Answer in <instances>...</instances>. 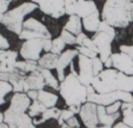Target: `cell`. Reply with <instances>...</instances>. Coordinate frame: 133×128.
Listing matches in <instances>:
<instances>
[{
  "instance_id": "1",
  "label": "cell",
  "mask_w": 133,
  "mask_h": 128,
  "mask_svg": "<svg viewBox=\"0 0 133 128\" xmlns=\"http://www.w3.org/2000/svg\"><path fill=\"white\" fill-rule=\"evenodd\" d=\"M92 86L97 93H110L114 90L133 92V75H126L116 68H105L92 81Z\"/></svg>"
},
{
  "instance_id": "2",
  "label": "cell",
  "mask_w": 133,
  "mask_h": 128,
  "mask_svg": "<svg viewBox=\"0 0 133 128\" xmlns=\"http://www.w3.org/2000/svg\"><path fill=\"white\" fill-rule=\"evenodd\" d=\"M133 0H106L100 14L105 20L116 28H126L132 23Z\"/></svg>"
},
{
  "instance_id": "3",
  "label": "cell",
  "mask_w": 133,
  "mask_h": 128,
  "mask_svg": "<svg viewBox=\"0 0 133 128\" xmlns=\"http://www.w3.org/2000/svg\"><path fill=\"white\" fill-rule=\"evenodd\" d=\"M70 68L71 72L60 82L59 93L68 107L83 106L85 102H87V88L78 79V73L75 72L73 62L71 63Z\"/></svg>"
},
{
  "instance_id": "4",
  "label": "cell",
  "mask_w": 133,
  "mask_h": 128,
  "mask_svg": "<svg viewBox=\"0 0 133 128\" xmlns=\"http://www.w3.org/2000/svg\"><path fill=\"white\" fill-rule=\"evenodd\" d=\"M37 8H39L38 4L33 1H26L17 7L8 10L3 17L0 18V24L4 25L8 31L19 35L23 31L25 17L34 12Z\"/></svg>"
},
{
  "instance_id": "5",
  "label": "cell",
  "mask_w": 133,
  "mask_h": 128,
  "mask_svg": "<svg viewBox=\"0 0 133 128\" xmlns=\"http://www.w3.org/2000/svg\"><path fill=\"white\" fill-rule=\"evenodd\" d=\"M88 102H93L98 106H110L112 103L117 102V101H121V102H132L133 95L132 93L128 92H123V90H114V92H110V93H93L87 95Z\"/></svg>"
},
{
  "instance_id": "6",
  "label": "cell",
  "mask_w": 133,
  "mask_h": 128,
  "mask_svg": "<svg viewBox=\"0 0 133 128\" xmlns=\"http://www.w3.org/2000/svg\"><path fill=\"white\" fill-rule=\"evenodd\" d=\"M5 123L10 126V128H35L37 126L33 122V118H31L25 112H17L11 108H7L4 113Z\"/></svg>"
},
{
  "instance_id": "7",
  "label": "cell",
  "mask_w": 133,
  "mask_h": 128,
  "mask_svg": "<svg viewBox=\"0 0 133 128\" xmlns=\"http://www.w3.org/2000/svg\"><path fill=\"white\" fill-rule=\"evenodd\" d=\"M44 51V39H30L25 40L20 47V56L24 60L38 61L41 58Z\"/></svg>"
},
{
  "instance_id": "8",
  "label": "cell",
  "mask_w": 133,
  "mask_h": 128,
  "mask_svg": "<svg viewBox=\"0 0 133 128\" xmlns=\"http://www.w3.org/2000/svg\"><path fill=\"white\" fill-rule=\"evenodd\" d=\"M92 39L98 48V56L105 63L112 55V42L114 38L105 32H97Z\"/></svg>"
},
{
  "instance_id": "9",
  "label": "cell",
  "mask_w": 133,
  "mask_h": 128,
  "mask_svg": "<svg viewBox=\"0 0 133 128\" xmlns=\"http://www.w3.org/2000/svg\"><path fill=\"white\" fill-rule=\"evenodd\" d=\"M79 116L86 128H97L100 125L98 118V105L93 102L87 101L84 103L80 108Z\"/></svg>"
},
{
  "instance_id": "10",
  "label": "cell",
  "mask_w": 133,
  "mask_h": 128,
  "mask_svg": "<svg viewBox=\"0 0 133 128\" xmlns=\"http://www.w3.org/2000/svg\"><path fill=\"white\" fill-rule=\"evenodd\" d=\"M39 10L53 19H60L65 12V0H39Z\"/></svg>"
},
{
  "instance_id": "11",
  "label": "cell",
  "mask_w": 133,
  "mask_h": 128,
  "mask_svg": "<svg viewBox=\"0 0 133 128\" xmlns=\"http://www.w3.org/2000/svg\"><path fill=\"white\" fill-rule=\"evenodd\" d=\"M79 55V51L75 48H68V49H65L60 55H59V59H58V65H57V78L58 80L63 81L64 79L66 78V74H65V70L67 67H70L71 63L73 62L75 58H78Z\"/></svg>"
},
{
  "instance_id": "12",
  "label": "cell",
  "mask_w": 133,
  "mask_h": 128,
  "mask_svg": "<svg viewBox=\"0 0 133 128\" xmlns=\"http://www.w3.org/2000/svg\"><path fill=\"white\" fill-rule=\"evenodd\" d=\"M78 66H79L78 79L80 80V82L84 86L92 85V81L94 79V73H93V67H92V59L79 54Z\"/></svg>"
},
{
  "instance_id": "13",
  "label": "cell",
  "mask_w": 133,
  "mask_h": 128,
  "mask_svg": "<svg viewBox=\"0 0 133 128\" xmlns=\"http://www.w3.org/2000/svg\"><path fill=\"white\" fill-rule=\"evenodd\" d=\"M111 59L113 68L126 75H133V59L128 54L119 51L117 53H112Z\"/></svg>"
},
{
  "instance_id": "14",
  "label": "cell",
  "mask_w": 133,
  "mask_h": 128,
  "mask_svg": "<svg viewBox=\"0 0 133 128\" xmlns=\"http://www.w3.org/2000/svg\"><path fill=\"white\" fill-rule=\"evenodd\" d=\"M28 74L24 73L20 69H15L10 73H1L0 72V80L8 81L13 86V92L14 93H25L24 92V82Z\"/></svg>"
},
{
  "instance_id": "15",
  "label": "cell",
  "mask_w": 133,
  "mask_h": 128,
  "mask_svg": "<svg viewBox=\"0 0 133 128\" xmlns=\"http://www.w3.org/2000/svg\"><path fill=\"white\" fill-rule=\"evenodd\" d=\"M31 103H32V100L28 98L26 93H14L11 98L8 108L17 112H25L26 113L30 108Z\"/></svg>"
},
{
  "instance_id": "16",
  "label": "cell",
  "mask_w": 133,
  "mask_h": 128,
  "mask_svg": "<svg viewBox=\"0 0 133 128\" xmlns=\"http://www.w3.org/2000/svg\"><path fill=\"white\" fill-rule=\"evenodd\" d=\"M23 28L37 33V34H39L43 39H51V33H50V31H48L47 26L44 25L41 21L34 19V18H28L27 20L24 21Z\"/></svg>"
},
{
  "instance_id": "17",
  "label": "cell",
  "mask_w": 133,
  "mask_h": 128,
  "mask_svg": "<svg viewBox=\"0 0 133 128\" xmlns=\"http://www.w3.org/2000/svg\"><path fill=\"white\" fill-rule=\"evenodd\" d=\"M45 80H44V76L41 74L40 69L37 70L34 73H31L26 76L25 82H24V92H27L31 89H35V90H41L45 87Z\"/></svg>"
},
{
  "instance_id": "18",
  "label": "cell",
  "mask_w": 133,
  "mask_h": 128,
  "mask_svg": "<svg viewBox=\"0 0 133 128\" xmlns=\"http://www.w3.org/2000/svg\"><path fill=\"white\" fill-rule=\"evenodd\" d=\"M98 10L97 4L94 3V0H80L77 6V11H75V15L83 18H86L88 15L96 13Z\"/></svg>"
},
{
  "instance_id": "19",
  "label": "cell",
  "mask_w": 133,
  "mask_h": 128,
  "mask_svg": "<svg viewBox=\"0 0 133 128\" xmlns=\"http://www.w3.org/2000/svg\"><path fill=\"white\" fill-rule=\"evenodd\" d=\"M101 23V14L99 11H97L96 13L88 15L86 18H83V27L85 28V31L90 33H97L99 30V26Z\"/></svg>"
},
{
  "instance_id": "20",
  "label": "cell",
  "mask_w": 133,
  "mask_h": 128,
  "mask_svg": "<svg viewBox=\"0 0 133 128\" xmlns=\"http://www.w3.org/2000/svg\"><path fill=\"white\" fill-rule=\"evenodd\" d=\"M98 118H99V123L100 125L113 127L116 121L120 118V112L114 114H108L105 106H98Z\"/></svg>"
},
{
  "instance_id": "21",
  "label": "cell",
  "mask_w": 133,
  "mask_h": 128,
  "mask_svg": "<svg viewBox=\"0 0 133 128\" xmlns=\"http://www.w3.org/2000/svg\"><path fill=\"white\" fill-rule=\"evenodd\" d=\"M58 59L59 55L54 54V53L50 52V53H45L44 55H41V58L38 60V65L39 67L43 69H55L57 65H58Z\"/></svg>"
},
{
  "instance_id": "22",
  "label": "cell",
  "mask_w": 133,
  "mask_h": 128,
  "mask_svg": "<svg viewBox=\"0 0 133 128\" xmlns=\"http://www.w3.org/2000/svg\"><path fill=\"white\" fill-rule=\"evenodd\" d=\"M83 19L78 15H70L67 23L64 26V30L73 33L74 35H78L79 33L83 32Z\"/></svg>"
},
{
  "instance_id": "23",
  "label": "cell",
  "mask_w": 133,
  "mask_h": 128,
  "mask_svg": "<svg viewBox=\"0 0 133 128\" xmlns=\"http://www.w3.org/2000/svg\"><path fill=\"white\" fill-rule=\"evenodd\" d=\"M38 100L40 101L46 108H53L58 103L59 96L54 93L48 92V90L41 89L39 90V94H38Z\"/></svg>"
},
{
  "instance_id": "24",
  "label": "cell",
  "mask_w": 133,
  "mask_h": 128,
  "mask_svg": "<svg viewBox=\"0 0 133 128\" xmlns=\"http://www.w3.org/2000/svg\"><path fill=\"white\" fill-rule=\"evenodd\" d=\"M60 113H61V111L58 109L57 107L47 108L39 118H35V120H33V122H34L35 126H38V125H41V123L46 122L48 120H58Z\"/></svg>"
},
{
  "instance_id": "25",
  "label": "cell",
  "mask_w": 133,
  "mask_h": 128,
  "mask_svg": "<svg viewBox=\"0 0 133 128\" xmlns=\"http://www.w3.org/2000/svg\"><path fill=\"white\" fill-rule=\"evenodd\" d=\"M120 112L123 114V122L128 127L133 128V103L132 102H123L121 103Z\"/></svg>"
},
{
  "instance_id": "26",
  "label": "cell",
  "mask_w": 133,
  "mask_h": 128,
  "mask_svg": "<svg viewBox=\"0 0 133 128\" xmlns=\"http://www.w3.org/2000/svg\"><path fill=\"white\" fill-rule=\"evenodd\" d=\"M40 72L44 76V80H45V85L51 87L52 89H55V90H59V87H60V81L58 80L57 76H54L52 74L50 69H43L40 68Z\"/></svg>"
},
{
  "instance_id": "27",
  "label": "cell",
  "mask_w": 133,
  "mask_h": 128,
  "mask_svg": "<svg viewBox=\"0 0 133 128\" xmlns=\"http://www.w3.org/2000/svg\"><path fill=\"white\" fill-rule=\"evenodd\" d=\"M17 68L23 70V72L26 73V74H31V73H34V72L40 69L39 65H38V61H32V60L17 61Z\"/></svg>"
},
{
  "instance_id": "28",
  "label": "cell",
  "mask_w": 133,
  "mask_h": 128,
  "mask_svg": "<svg viewBox=\"0 0 133 128\" xmlns=\"http://www.w3.org/2000/svg\"><path fill=\"white\" fill-rule=\"evenodd\" d=\"M46 109H47V108H46L45 106L40 102V101L34 100V101H32L30 108H28V115H30L31 118H33V119L39 118V116H40L41 114L46 111Z\"/></svg>"
},
{
  "instance_id": "29",
  "label": "cell",
  "mask_w": 133,
  "mask_h": 128,
  "mask_svg": "<svg viewBox=\"0 0 133 128\" xmlns=\"http://www.w3.org/2000/svg\"><path fill=\"white\" fill-rule=\"evenodd\" d=\"M13 92V86L8 81L0 80V106L6 102V96Z\"/></svg>"
},
{
  "instance_id": "30",
  "label": "cell",
  "mask_w": 133,
  "mask_h": 128,
  "mask_svg": "<svg viewBox=\"0 0 133 128\" xmlns=\"http://www.w3.org/2000/svg\"><path fill=\"white\" fill-rule=\"evenodd\" d=\"M19 53L17 51L6 49L0 54V62H17Z\"/></svg>"
},
{
  "instance_id": "31",
  "label": "cell",
  "mask_w": 133,
  "mask_h": 128,
  "mask_svg": "<svg viewBox=\"0 0 133 128\" xmlns=\"http://www.w3.org/2000/svg\"><path fill=\"white\" fill-rule=\"evenodd\" d=\"M65 47H66V44L60 37L52 39V51H51L52 53L57 54V55H60L61 53L65 51Z\"/></svg>"
},
{
  "instance_id": "32",
  "label": "cell",
  "mask_w": 133,
  "mask_h": 128,
  "mask_svg": "<svg viewBox=\"0 0 133 128\" xmlns=\"http://www.w3.org/2000/svg\"><path fill=\"white\" fill-rule=\"evenodd\" d=\"M59 37H60V38L65 41L66 45H71V46L75 45V41H77V35H74L73 33L68 32V31H66V30H64V28H63Z\"/></svg>"
},
{
  "instance_id": "33",
  "label": "cell",
  "mask_w": 133,
  "mask_h": 128,
  "mask_svg": "<svg viewBox=\"0 0 133 128\" xmlns=\"http://www.w3.org/2000/svg\"><path fill=\"white\" fill-rule=\"evenodd\" d=\"M79 1H80V0H65V12L68 17L75 14L77 6H78Z\"/></svg>"
},
{
  "instance_id": "34",
  "label": "cell",
  "mask_w": 133,
  "mask_h": 128,
  "mask_svg": "<svg viewBox=\"0 0 133 128\" xmlns=\"http://www.w3.org/2000/svg\"><path fill=\"white\" fill-rule=\"evenodd\" d=\"M98 32H105V33H107V34H110L112 38H116V34H117L116 33V27L111 26L110 24L106 23L105 20H101Z\"/></svg>"
},
{
  "instance_id": "35",
  "label": "cell",
  "mask_w": 133,
  "mask_h": 128,
  "mask_svg": "<svg viewBox=\"0 0 133 128\" xmlns=\"http://www.w3.org/2000/svg\"><path fill=\"white\" fill-rule=\"evenodd\" d=\"M92 67H93V73H94V76H97L100 72H103L105 69V65L104 62L100 60L99 56H96V58L92 59Z\"/></svg>"
},
{
  "instance_id": "36",
  "label": "cell",
  "mask_w": 133,
  "mask_h": 128,
  "mask_svg": "<svg viewBox=\"0 0 133 128\" xmlns=\"http://www.w3.org/2000/svg\"><path fill=\"white\" fill-rule=\"evenodd\" d=\"M75 114L73 113L72 111H71V109H63V111H61V113H60V115H59V118H58V125L59 126H63L64 123L66 122V121L68 120V119H71L72 118V116H74Z\"/></svg>"
},
{
  "instance_id": "37",
  "label": "cell",
  "mask_w": 133,
  "mask_h": 128,
  "mask_svg": "<svg viewBox=\"0 0 133 128\" xmlns=\"http://www.w3.org/2000/svg\"><path fill=\"white\" fill-rule=\"evenodd\" d=\"M77 49L79 51V54L85 55L90 59H93V58H96V56H98V53L90 49V48H87V47H85V46H77Z\"/></svg>"
},
{
  "instance_id": "38",
  "label": "cell",
  "mask_w": 133,
  "mask_h": 128,
  "mask_svg": "<svg viewBox=\"0 0 133 128\" xmlns=\"http://www.w3.org/2000/svg\"><path fill=\"white\" fill-rule=\"evenodd\" d=\"M63 127H65V128H80V122H79L78 118L74 115L71 119H68V120L63 125Z\"/></svg>"
},
{
  "instance_id": "39",
  "label": "cell",
  "mask_w": 133,
  "mask_h": 128,
  "mask_svg": "<svg viewBox=\"0 0 133 128\" xmlns=\"http://www.w3.org/2000/svg\"><path fill=\"white\" fill-rule=\"evenodd\" d=\"M121 101H117V102L112 103V105L110 106H106V111H107L108 114H114V113H118L119 111H120L121 108Z\"/></svg>"
},
{
  "instance_id": "40",
  "label": "cell",
  "mask_w": 133,
  "mask_h": 128,
  "mask_svg": "<svg viewBox=\"0 0 133 128\" xmlns=\"http://www.w3.org/2000/svg\"><path fill=\"white\" fill-rule=\"evenodd\" d=\"M81 46H85V47H87V48H90V49H92V51H94V52L98 53V48H97V46H96V44H94V41H93V39L88 38V37L84 40V42H83Z\"/></svg>"
},
{
  "instance_id": "41",
  "label": "cell",
  "mask_w": 133,
  "mask_h": 128,
  "mask_svg": "<svg viewBox=\"0 0 133 128\" xmlns=\"http://www.w3.org/2000/svg\"><path fill=\"white\" fill-rule=\"evenodd\" d=\"M119 51L128 54V55L133 59V46L132 45H121L120 47H119Z\"/></svg>"
},
{
  "instance_id": "42",
  "label": "cell",
  "mask_w": 133,
  "mask_h": 128,
  "mask_svg": "<svg viewBox=\"0 0 133 128\" xmlns=\"http://www.w3.org/2000/svg\"><path fill=\"white\" fill-rule=\"evenodd\" d=\"M0 49H3V51L10 49V41L1 33H0Z\"/></svg>"
},
{
  "instance_id": "43",
  "label": "cell",
  "mask_w": 133,
  "mask_h": 128,
  "mask_svg": "<svg viewBox=\"0 0 133 128\" xmlns=\"http://www.w3.org/2000/svg\"><path fill=\"white\" fill-rule=\"evenodd\" d=\"M52 51V39H44V52L50 53Z\"/></svg>"
},
{
  "instance_id": "44",
  "label": "cell",
  "mask_w": 133,
  "mask_h": 128,
  "mask_svg": "<svg viewBox=\"0 0 133 128\" xmlns=\"http://www.w3.org/2000/svg\"><path fill=\"white\" fill-rule=\"evenodd\" d=\"M86 38H87V35H86L84 32L79 33V34L77 35V41H75V45H77V46H81V45H83V42H84V40H85Z\"/></svg>"
},
{
  "instance_id": "45",
  "label": "cell",
  "mask_w": 133,
  "mask_h": 128,
  "mask_svg": "<svg viewBox=\"0 0 133 128\" xmlns=\"http://www.w3.org/2000/svg\"><path fill=\"white\" fill-rule=\"evenodd\" d=\"M26 94L28 95V98L31 99L32 101L34 100H38V94H39V90H35V89H31V90H27Z\"/></svg>"
},
{
  "instance_id": "46",
  "label": "cell",
  "mask_w": 133,
  "mask_h": 128,
  "mask_svg": "<svg viewBox=\"0 0 133 128\" xmlns=\"http://www.w3.org/2000/svg\"><path fill=\"white\" fill-rule=\"evenodd\" d=\"M112 128H131V127H128L127 125H125V123H124L123 121H121V122H117V123H114Z\"/></svg>"
},
{
  "instance_id": "47",
  "label": "cell",
  "mask_w": 133,
  "mask_h": 128,
  "mask_svg": "<svg viewBox=\"0 0 133 128\" xmlns=\"http://www.w3.org/2000/svg\"><path fill=\"white\" fill-rule=\"evenodd\" d=\"M80 108H81V106H71V107H68V109H71L74 114H79Z\"/></svg>"
},
{
  "instance_id": "48",
  "label": "cell",
  "mask_w": 133,
  "mask_h": 128,
  "mask_svg": "<svg viewBox=\"0 0 133 128\" xmlns=\"http://www.w3.org/2000/svg\"><path fill=\"white\" fill-rule=\"evenodd\" d=\"M5 122V115H4V113H1V112H0V125H1V123H4Z\"/></svg>"
},
{
  "instance_id": "49",
  "label": "cell",
  "mask_w": 133,
  "mask_h": 128,
  "mask_svg": "<svg viewBox=\"0 0 133 128\" xmlns=\"http://www.w3.org/2000/svg\"><path fill=\"white\" fill-rule=\"evenodd\" d=\"M0 128H10V126L7 125V123H1V125H0Z\"/></svg>"
},
{
  "instance_id": "50",
  "label": "cell",
  "mask_w": 133,
  "mask_h": 128,
  "mask_svg": "<svg viewBox=\"0 0 133 128\" xmlns=\"http://www.w3.org/2000/svg\"><path fill=\"white\" fill-rule=\"evenodd\" d=\"M97 128H112V127H108V126H104V125H99Z\"/></svg>"
},
{
  "instance_id": "51",
  "label": "cell",
  "mask_w": 133,
  "mask_h": 128,
  "mask_svg": "<svg viewBox=\"0 0 133 128\" xmlns=\"http://www.w3.org/2000/svg\"><path fill=\"white\" fill-rule=\"evenodd\" d=\"M30 1H33V3H35V4L39 3V0H30Z\"/></svg>"
},
{
  "instance_id": "52",
  "label": "cell",
  "mask_w": 133,
  "mask_h": 128,
  "mask_svg": "<svg viewBox=\"0 0 133 128\" xmlns=\"http://www.w3.org/2000/svg\"><path fill=\"white\" fill-rule=\"evenodd\" d=\"M58 128H65V127H63V126H59V127Z\"/></svg>"
},
{
  "instance_id": "53",
  "label": "cell",
  "mask_w": 133,
  "mask_h": 128,
  "mask_svg": "<svg viewBox=\"0 0 133 128\" xmlns=\"http://www.w3.org/2000/svg\"><path fill=\"white\" fill-rule=\"evenodd\" d=\"M132 21H133V11H132Z\"/></svg>"
},
{
  "instance_id": "54",
  "label": "cell",
  "mask_w": 133,
  "mask_h": 128,
  "mask_svg": "<svg viewBox=\"0 0 133 128\" xmlns=\"http://www.w3.org/2000/svg\"><path fill=\"white\" fill-rule=\"evenodd\" d=\"M1 53H3V49H0V54H1Z\"/></svg>"
},
{
  "instance_id": "55",
  "label": "cell",
  "mask_w": 133,
  "mask_h": 128,
  "mask_svg": "<svg viewBox=\"0 0 133 128\" xmlns=\"http://www.w3.org/2000/svg\"><path fill=\"white\" fill-rule=\"evenodd\" d=\"M10 1H11V3H12V0H10Z\"/></svg>"
},
{
  "instance_id": "56",
  "label": "cell",
  "mask_w": 133,
  "mask_h": 128,
  "mask_svg": "<svg viewBox=\"0 0 133 128\" xmlns=\"http://www.w3.org/2000/svg\"><path fill=\"white\" fill-rule=\"evenodd\" d=\"M132 41H133V38H132Z\"/></svg>"
},
{
  "instance_id": "57",
  "label": "cell",
  "mask_w": 133,
  "mask_h": 128,
  "mask_svg": "<svg viewBox=\"0 0 133 128\" xmlns=\"http://www.w3.org/2000/svg\"><path fill=\"white\" fill-rule=\"evenodd\" d=\"M132 103H133V101H132Z\"/></svg>"
}]
</instances>
